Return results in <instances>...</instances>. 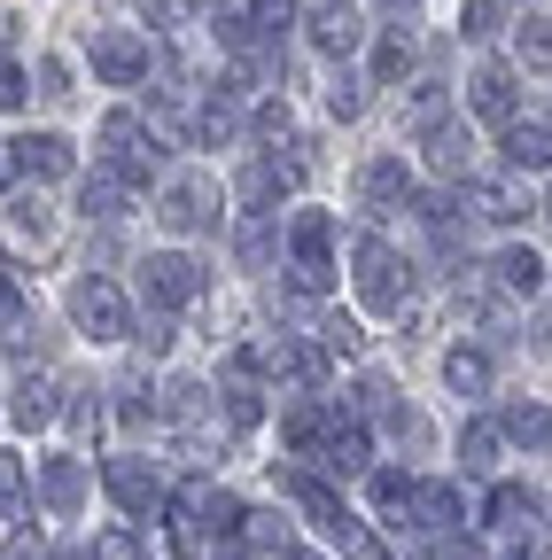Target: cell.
Wrapping results in <instances>:
<instances>
[{"mask_svg": "<svg viewBox=\"0 0 552 560\" xmlns=\"http://www.w3.org/2000/svg\"><path fill=\"white\" fill-rule=\"evenodd\" d=\"M102 179H117L125 195H141L149 179H156V149H149V132H141V117L132 109H109L102 117Z\"/></svg>", "mask_w": 552, "mask_h": 560, "instance_id": "6da1fadb", "label": "cell"}, {"mask_svg": "<svg viewBox=\"0 0 552 560\" xmlns=\"http://www.w3.org/2000/svg\"><path fill=\"white\" fill-rule=\"evenodd\" d=\"M351 265H359V296H366V312H404V296H412V265H404L381 234H366V242L351 249Z\"/></svg>", "mask_w": 552, "mask_h": 560, "instance_id": "7a4b0ae2", "label": "cell"}, {"mask_svg": "<svg viewBox=\"0 0 552 560\" xmlns=\"http://www.w3.org/2000/svg\"><path fill=\"white\" fill-rule=\"evenodd\" d=\"M141 289H149V304H156V312H179V304H195V296H202V265H195L187 249H156V257L141 265Z\"/></svg>", "mask_w": 552, "mask_h": 560, "instance_id": "3957f363", "label": "cell"}, {"mask_svg": "<svg viewBox=\"0 0 552 560\" xmlns=\"http://www.w3.org/2000/svg\"><path fill=\"white\" fill-rule=\"evenodd\" d=\"M94 79H102V86H141V79H149V39L132 32V24L94 32Z\"/></svg>", "mask_w": 552, "mask_h": 560, "instance_id": "277c9868", "label": "cell"}, {"mask_svg": "<svg viewBox=\"0 0 552 560\" xmlns=\"http://www.w3.org/2000/svg\"><path fill=\"white\" fill-rule=\"evenodd\" d=\"M71 319L94 335V342H117V335H132V312H125V296H117V280H79L71 289Z\"/></svg>", "mask_w": 552, "mask_h": 560, "instance_id": "5b68a950", "label": "cell"}, {"mask_svg": "<svg viewBox=\"0 0 552 560\" xmlns=\"http://www.w3.org/2000/svg\"><path fill=\"white\" fill-rule=\"evenodd\" d=\"M102 482H109V499H117L125 514H156V499H164L156 467H149V459H132V452H125V459H109V467H102Z\"/></svg>", "mask_w": 552, "mask_h": 560, "instance_id": "8992f818", "label": "cell"}, {"mask_svg": "<svg viewBox=\"0 0 552 560\" xmlns=\"http://www.w3.org/2000/svg\"><path fill=\"white\" fill-rule=\"evenodd\" d=\"M467 117H482V125H514V70L506 62H482L474 79H467Z\"/></svg>", "mask_w": 552, "mask_h": 560, "instance_id": "52a82bcc", "label": "cell"}, {"mask_svg": "<svg viewBox=\"0 0 552 560\" xmlns=\"http://www.w3.org/2000/svg\"><path fill=\"white\" fill-rule=\"evenodd\" d=\"M39 499H47V514H79L86 506V459H71V452L39 459Z\"/></svg>", "mask_w": 552, "mask_h": 560, "instance_id": "ba28073f", "label": "cell"}, {"mask_svg": "<svg viewBox=\"0 0 552 560\" xmlns=\"http://www.w3.org/2000/svg\"><path fill=\"white\" fill-rule=\"evenodd\" d=\"M156 219H164L172 234H202V226L219 219V210H211V179H179V187L156 202Z\"/></svg>", "mask_w": 552, "mask_h": 560, "instance_id": "9c48e42d", "label": "cell"}, {"mask_svg": "<svg viewBox=\"0 0 552 560\" xmlns=\"http://www.w3.org/2000/svg\"><path fill=\"white\" fill-rule=\"evenodd\" d=\"M467 210L482 226H514V219H529V195L514 179H467Z\"/></svg>", "mask_w": 552, "mask_h": 560, "instance_id": "30bf717a", "label": "cell"}, {"mask_svg": "<svg viewBox=\"0 0 552 560\" xmlns=\"http://www.w3.org/2000/svg\"><path fill=\"white\" fill-rule=\"evenodd\" d=\"M404 514H412V529H421V537H444V529L459 522V490H451V482H412Z\"/></svg>", "mask_w": 552, "mask_h": 560, "instance_id": "8fae6325", "label": "cell"}, {"mask_svg": "<svg viewBox=\"0 0 552 560\" xmlns=\"http://www.w3.org/2000/svg\"><path fill=\"white\" fill-rule=\"evenodd\" d=\"M16 164H24L32 179H71L79 156H71V140H62V132H24V140H16Z\"/></svg>", "mask_w": 552, "mask_h": 560, "instance_id": "7c38bea8", "label": "cell"}, {"mask_svg": "<svg viewBox=\"0 0 552 560\" xmlns=\"http://www.w3.org/2000/svg\"><path fill=\"white\" fill-rule=\"evenodd\" d=\"M506 164L514 172H552V125H506Z\"/></svg>", "mask_w": 552, "mask_h": 560, "instance_id": "4fadbf2b", "label": "cell"}, {"mask_svg": "<svg viewBox=\"0 0 552 560\" xmlns=\"http://www.w3.org/2000/svg\"><path fill=\"white\" fill-rule=\"evenodd\" d=\"M9 420H16V429H47V420H55V382L47 374H24L9 389Z\"/></svg>", "mask_w": 552, "mask_h": 560, "instance_id": "5bb4252c", "label": "cell"}, {"mask_svg": "<svg viewBox=\"0 0 552 560\" xmlns=\"http://www.w3.org/2000/svg\"><path fill=\"white\" fill-rule=\"evenodd\" d=\"M319 459H327L334 475H366V429H359V420H334L327 444H319Z\"/></svg>", "mask_w": 552, "mask_h": 560, "instance_id": "9a60e30c", "label": "cell"}, {"mask_svg": "<svg viewBox=\"0 0 552 560\" xmlns=\"http://www.w3.org/2000/svg\"><path fill=\"white\" fill-rule=\"evenodd\" d=\"M289 242H296V265H319V272H334V265H327V242H334V226H327V210H296V226H289Z\"/></svg>", "mask_w": 552, "mask_h": 560, "instance_id": "2e32d148", "label": "cell"}, {"mask_svg": "<svg viewBox=\"0 0 552 560\" xmlns=\"http://www.w3.org/2000/svg\"><path fill=\"white\" fill-rule=\"evenodd\" d=\"M359 187H366V202H381V210H389V202H404V195H412V172H404V156H374Z\"/></svg>", "mask_w": 552, "mask_h": 560, "instance_id": "e0dca14e", "label": "cell"}, {"mask_svg": "<svg viewBox=\"0 0 552 560\" xmlns=\"http://www.w3.org/2000/svg\"><path fill=\"white\" fill-rule=\"evenodd\" d=\"M529 514H537V499H529L521 482H498L491 506H482V522H491V529H529Z\"/></svg>", "mask_w": 552, "mask_h": 560, "instance_id": "ac0fdd59", "label": "cell"}, {"mask_svg": "<svg viewBox=\"0 0 552 560\" xmlns=\"http://www.w3.org/2000/svg\"><path fill=\"white\" fill-rule=\"evenodd\" d=\"M281 436H289L296 452H319V444H327V412H319L312 397H296V405L281 412Z\"/></svg>", "mask_w": 552, "mask_h": 560, "instance_id": "d6986e66", "label": "cell"}, {"mask_svg": "<svg viewBox=\"0 0 552 560\" xmlns=\"http://www.w3.org/2000/svg\"><path fill=\"white\" fill-rule=\"evenodd\" d=\"M289 187H296V164H272V156H257V164L242 172V195H249V202H281Z\"/></svg>", "mask_w": 552, "mask_h": 560, "instance_id": "ffe728a7", "label": "cell"}, {"mask_svg": "<svg viewBox=\"0 0 552 560\" xmlns=\"http://www.w3.org/2000/svg\"><path fill=\"white\" fill-rule=\"evenodd\" d=\"M9 234H16V242H32V249H47V242H55V219H47V202H39V195H16V202H9Z\"/></svg>", "mask_w": 552, "mask_h": 560, "instance_id": "44dd1931", "label": "cell"}, {"mask_svg": "<svg viewBox=\"0 0 552 560\" xmlns=\"http://www.w3.org/2000/svg\"><path fill=\"white\" fill-rule=\"evenodd\" d=\"M444 382H451L459 397H491V359H482V350H451V359H444Z\"/></svg>", "mask_w": 552, "mask_h": 560, "instance_id": "7402d4cb", "label": "cell"}, {"mask_svg": "<svg viewBox=\"0 0 552 560\" xmlns=\"http://www.w3.org/2000/svg\"><path fill=\"white\" fill-rule=\"evenodd\" d=\"M312 39H319V55H351V47L366 39V24H359L351 9H327V16L312 24Z\"/></svg>", "mask_w": 552, "mask_h": 560, "instance_id": "603a6c76", "label": "cell"}, {"mask_svg": "<svg viewBox=\"0 0 552 560\" xmlns=\"http://www.w3.org/2000/svg\"><path fill=\"white\" fill-rule=\"evenodd\" d=\"M498 280H506L514 296H537V289H544V257H537V249H506V257H498Z\"/></svg>", "mask_w": 552, "mask_h": 560, "instance_id": "cb8c5ba5", "label": "cell"}, {"mask_svg": "<svg viewBox=\"0 0 552 560\" xmlns=\"http://www.w3.org/2000/svg\"><path fill=\"white\" fill-rule=\"evenodd\" d=\"M242 529H249L257 560H281V552H296V537H289V522H281V514H249Z\"/></svg>", "mask_w": 552, "mask_h": 560, "instance_id": "d4e9b609", "label": "cell"}, {"mask_svg": "<svg viewBox=\"0 0 552 560\" xmlns=\"http://www.w3.org/2000/svg\"><path fill=\"white\" fill-rule=\"evenodd\" d=\"M506 436H514V444H552V412H544V405H529V397H521V405H506Z\"/></svg>", "mask_w": 552, "mask_h": 560, "instance_id": "484cf974", "label": "cell"}, {"mask_svg": "<svg viewBox=\"0 0 552 560\" xmlns=\"http://www.w3.org/2000/svg\"><path fill=\"white\" fill-rule=\"evenodd\" d=\"M491 459H498V429H491V420H474V429L459 436V467L467 475H491Z\"/></svg>", "mask_w": 552, "mask_h": 560, "instance_id": "4316f807", "label": "cell"}, {"mask_svg": "<svg viewBox=\"0 0 552 560\" xmlns=\"http://www.w3.org/2000/svg\"><path fill=\"white\" fill-rule=\"evenodd\" d=\"M514 55H521L529 70H552V24H544V16L514 24Z\"/></svg>", "mask_w": 552, "mask_h": 560, "instance_id": "83f0119b", "label": "cell"}, {"mask_svg": "<svg viewBox=\"0 0 552 560\" xmlns=\"http://www.w3.org/2000/svg\"><path fill=\"white\" fill-rule=\"evenodd\" d=\"M195 132H202V140H234V132H242V109H234V94H211V102H202Z\"/></svg>", "mask_w": 552, "mask_h": 560, "instance_id": "f1b7e54d", "label": "cell"}, {"mask_svg": "<svg viewBox=\"0 0 552 560\" xmlns=\"http://www.w3.org/2000/svg\"><path fill=\"white\" fill-rule=\"evenodd\" d=\"M428 164L436 172H467V132L459 125H428Z\"/></svg>", "mask_w": 552, "mask_h": 560, "instance_id": "f546056e", "label": "cell"}, {"mask_svg": "<svg viewBox=\"0 0 552 560\" xmlns=\"http://www.w3.org/2000/svg\"><path fill=\"white\" fill-rule=\"evenodd\" d=\"M79 210H86V219H125V187L117 179H86L79 187Z\"/></svg>", "mask_w": 552, "mask_h": 560, "instance_id": "4dcf8cb0", "label": "cell"}, {"mask_svg": "<svg viewBox=\"0 0 552 560\" xmlns=\"http://www.w3.org/2000/svg\"><path fill=\"white\" fill-rule=\"evenodd\" d=\"M0 514H9V522L32 514V506H24V459H16V452H0Z\"/></svg>", "mask_w": 552, "mask_h": 560, "instance_id": "1f68e13d", "label": "cell"}, {"mask_svg": "<svg viewBox=\"0 0 552 560\" xmlns=\"http://www.w3.org/2000/svg\"><path fill=\"white\" fill-rule=\"evenodd\" d=\"M404 499H412V475L404 467H374V506L381 514H404Z\"/></svg>", "mask_w": 552, "mask_h": 560, "instance_id": "d6a6232c", "label": "cell"}, {"mask_svg": "<svg viewBox=\"0 0 552 560\" xmlns=\"http://www.w3.org/2000/svg\"><path fill=\"white\" fill-rule=\"evenodd\" d=\"M498 24H506L498 0H467V9H459V39H491Z\"/></svg>", "mask_w": 552, "mask_h": 560, "instance_id": "836d02e7", "label": "cell"}, {"mask_svg": "<svg viewBox=\"0 0 552 560\" xmlns=\"http://www.w3.org/2000/svg\"><path fill=\"white\" fill-rule=\"evenodd\" d=\"M404 62H412V39H404V24L374 47V79H404Z\"/></svg>", "mask_w": 552, "mask_h": 560, "instance_id": "e575fe53", "label": "cell"}, {"mask_svg": "<svg viewBox=\"0 0 552 560\" xmlns=\"http://www.w3.org/2000/svg\"><path fill=\"white\" fill-rule=\"evenodd\" d=\"M289 16H296V0H249V24H257V32H272V39L289 32Z\"/></svg>", "mask_w": 552, "mask_h": 560, "instance_id": "d590c367", "label": "cell"}, {"mask_svg": "<svg viewBox=\"0 0 552 560\" xmlns=\"http://www.w3.org/2000/svg\"><path fill=\"white\" fill-rule=\"evenodd\" d=\"M242 257H249V265L272 257V219H249V226H242Z\"/></svg>", "mask_w": 552, "mask_h": 560, "instance_id": "8d00e7d4", "label": "cell"}, {"mask_svg": "<svg viewBox=\"0 0 552 560\" xmlns=\"http://www.w3.org/2000/svg\"><path fill=\"white\" fill-rule=\"evenodd\" d=\"M428 552H436V560H482V545H474V537H459V529L428 537Z\"/></svg>", "mask_w": 552, "mask_h": 560, "instance_id": "74e56055", "label": "cell"}, {"mask_svg": "<svg viewBox=\"0 0 552 560\" xmlns=\"http://www.w3.org/2000/svg\"><path fill=\"white\" fill-rule=\"evenodd\" d=\"M327 109H334V117H359V109H366L359 79H334V86H327Z\"/></svg>", "mask_w": 552, "mask_h": 560, "instance_id": "f35d334b", "label": "cell"}, {"mask_svg": "<svg viewBox=\"0 0 552 560\" xmlns=\"http://www.w3.org/2000/svg\"><path fill=\"white\" fill-rule=\"evenodd\" d=\"M94 560H149L141 545H132L125 529H109V537H94Z\"/></svg>", "mask_w": 552, "mask_h": 560, "instance_id": "ab89813d", "label": "cell"}, {"mask_svg": "<svg viewBox=\"0 0 552 560\" xmlns=\"http://www.w3.org/2000/svg\"><path fill=\"white\" fill-rule=\"evenodd\" d=\"M0 109H24V70L0 62Z\"/></svg>", "mask_w": 552, "mask_h": 560, "instance_id": "60d3db41", "label": "cell"}, {"mask_svg": "<svg viewBox=\"0 0 552 560\" xmlns=\"http://www.w3.org/2000/svg\"><path fill=\"white\" fill-rule=\"evenodd\" d=\"M9 560H55V545H47V537H32V529H16V545H9Z\"/></svg>", "mask_w": 552, "mask_h": 560, "instance_id": "b9f144b4", "label": "cell"}, {"mask_svg": "<svg viewBox=\"0 0 552 560\" xmlns=\"http://www.w3.org/2000/svg\"><path fill=\"white\" fill-rule=\"evenodd\" d=\"M319 342H327V350H359V327H351V319H327Z\"/></svg>", "mask_w": 552, "mask_h": 560, "instance_id": "7bdbcfd3", "label": "cell"}, {"mask_svg": "<svg viewBox=\"0 0 552 560\" xmlns=\"http://www.w3.org/2000/svg\"><path fill=\"white\" fill-rule=\"evenodd\" d=\"M39 94H71V70H62V62H55V55H47V62H39Z\"/></svg>", "mask_w": 552, "mask_h": 560, "instance_id": "ee69618b", "label": "cell"}, {"mask_svg": "<svg viewBox=\"0 0 552 560\" xmlns=\"http://www.w3.org/2000/svg\"><path fill=\"white\" fill-rule=\"evenodd\" d=\"M16 312H24V289L9 280V265H0V319H16Z\"/></svg>", "mask_w": 552, "mask_h": 560, "instance_id": "f6af8a7d", "label": "cell"}, {"mask_svg": "<svg viewBox=\"0 0 552 560\" xmlns=\"http://www.w3.org/2000/svg\"><path fill=\"white\" fill-rule=\"evenodd\" d=\"M141 350H172V319H164V312L141 327Z\"/></svg>", "mask_w": 552, "mask_h": 560, "instance_id": "bcb514c9", "label": "cell"}, {"mask_svg": "<svg viewBox=\"0 0 552 560\" xmlns=\"http://www.w3.org/2000/svg\"><path fill=\"white\" fill-rule=\"evenodd\" d=\"M257 132H289V102H265L257 109Z\"/></svg>", "mask_w": 552, "mask_h": 560, "instance_id": "7dc6e473", "label": "cell"}, {"mask_svg": "<svg viewBox=\"0 0 552 560\" xmlns=\"http://www.w3.org/2000/svg\"><path fill=\"white\" fill-rule=\"evenodd\" d=\"M506 560H537V545H506Z\"/></svg>", "mask_w": 552, "mask_h": 560, "instance_id": "c3c4849f", "label": "cell"}, {"mask_svg": "<svg viewBox=\"0 0 552 560\" xmlns=\"http://www.w3.org/2000/svg\"><path fill=\"white\" fill-rule=\"evenodd\" d=\"M9 172H16V156H0V187H9Z\"/></svg>", "mask_w": 552, "mask_h": 560, "instance_id": "681fc988", "label": "cell"}, {"mask_svg": "<svg viewBox=\"0 0 552 560\" xmlns=\"http://www.w3.org/2000/svg\"><path fill=\"white\" fill-rule=\"evenodd\" d=\"M281 560H312V552H281Z\"/></svg>", "mask_w": 552, "mask_h": 560, "instance_id": "f907efd6", "label": "cell"}, {"mask_svg": "<svg viewBox=\"0 0 552 560\" xmlns=\"http://www.w3.org/2000/svg\"><path fill=\"white\" fill-rule=\"evenodd\" d=\"M202 9H226V0H202Z\"/></svg>", "mask_w": 552, "mask_h": 560, "instance_id": "816d5d0a", "label": "cell"}, {"mask_svg": "<svg viewBox=\"0 0 552 560\" xmlns=\"http://www.w3.org/2000/svg\"><path fill=\"white\" fill-rule=\"evenodd\" d=\"M544 219H552V195H544Z\"/></svg>", "mask_w": 552, "mask_h": 560, "instance_id": "f5cc1de1", "label": "cell"}, {"mask_svg": "<svg viewBox=\"0 0 552 560\" xmlns=\"http://www.w3.org/2000/svg\"><path fill=\"white\" fill-rule=\"evenodd\" d=\"M327 9H342V0H327Z\"/></svg>", "mask_w": 552, "mask_h": 560, "instance_id": "db71d44e", "label": "cell"}]
</instances>
